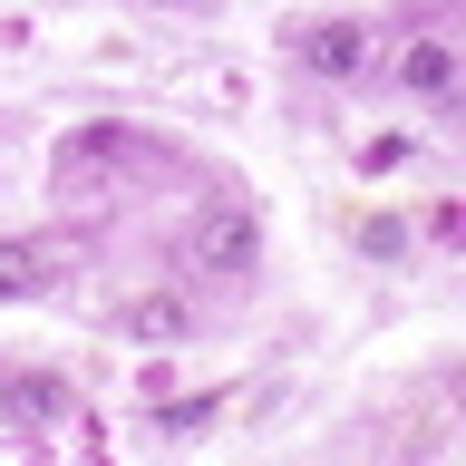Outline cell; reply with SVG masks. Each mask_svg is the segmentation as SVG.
<instances>
[{"label": "cell", "mask_w": 466, "mask_h": 466, "mask_svg": "<svg viewBox=\"0 0 466 466\" xmlns=\"http://www.w3.org/2000/svg\"><path fill=\"white\" fill-rule=\"evenodd\" d=\"M127 330L166 350V340H185V330H195V311H185L175 291H137V301H127Z\"/></svg>", "instance_id": "3"}, {"label": "cell", "mask_w": 466, "mask_h": 466, "mask_svg": "<svg viewBox=\"0 0 466 466\" xmlns=\"http://www.w3.org/2000/svg\"><path fill=\"white\" fill-rule=\"evenodd\" d=\"M399 87H418V97H447V87H457V49H447V39H418V49L399 58Z\"/></svg>", "instance_id": "4"}, {"label": "cell", "mask_w": 466, "mask_h": 466, "mask_svg": "<svg viewBox=\"0 0 466 466\" xmlns=\"http://www.w3.org/2000/svg\"><path fill=\"white\" fill-rule=\"evenodd\" d=\"M408 156H418V146H408V137H370V146H360V166H370V175H399Z\"/></svg>", "instance_id": "9"}, {"label": "cell", "mask_w": 466, "mask_h": 466, "mask_svg": "<svg viewBox=\"0 0 466 466\" xmlns=\"http://www.w3.org/2000/svg\"><path fill=\"white\" fill-rule=\"evenodd\" d=\"M185 253H195L204 272H253L262 224L243 214V204H204V214H195V233H185Z\"/></svg>", "instance_id": "1"}, {"label": "cell", "mask_w": 466, "mask_h": 466, "mask_svg": "<svg viewBox=\"0 0 466 466\" xmlns=\"http://www.w3.org/2000/svg\"><path fill=\"white\" fill-rule=\"evenodd\" d=\"M350 243H360L370 262H399V253H408V224H399V214H360V224H350Z\"/></svg>", "instance_id": "8"}, {"label": "cell", "mask_w": 466, "mask_h": 466, "mask_svg": "<svg viewBox=\"0 0 466 466\" xmlns=\"http://www.w3.org/2000/svg\"><path fill=\"white\" fill-rule=\"evenodd\" d=\"M58 408H68V379H49V370L10 379V418H20V428H49Z\"/></svg>", "instance_id": "5"}, {"label": "cell", "mask_w": 466, "mask_h": 466, "mask_svg": "<svg viewBox=\"0 0 466 466\" xmlns=\"http://www.w3.org/2000/svg\"><path fill=\"white\" fill-rule=\"evenodd\" d=\"M214 418H224V389H195V399L156 408V428H166V437H195V428H214Z\"/></svg>", "instance_id": "7"}, {"label": "cell", "mask_w": 466, "mask_h": 466, "mask_svg": "<svg viewBox=\"0 0 466 466\" xmlns=\"http://www.w3.org/2000/svg\"><path fill=\"white\" fill-rule=\"evenodd\" d=\"M311 68H320V78H360V68H370V29H360V20L311 29Z\"/></svg>", "instance_id": "2"}, {"label": "cell", "mask_w": 466, "mask_h": 466, "mask_svg": "<svg viewBox=\"0 0 466 466\" xmlns=\"http://www.w3.org/2000/svg\"><path fill=\"white\" fill-rule=\"evenodd\" d=\"M39 282H49V253L39 243H0V301H29Z\"/></svg>", "instance_id": "6"}]
</instances>
